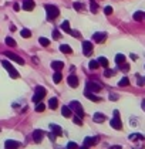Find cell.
I'll return each mask as SVG.
<instances>
[{"instance_id":"1","label":"cell","mask_w":145,"mask_h":149,"mask_svg":"<svg viewBox=\"0 0 145 149\" xmlns=\"http://www.w3.org/2000/svg\"><path fill=\"white\" fill-rule=\"evenodd\" d=\"M46 13H47V19L48 20H54L56 17H58V14H60V10H58V7H56V6H53V4H46Z\"/></svg>"},{"instance_id":"2","label":"cell","mask_w":145,"mask_h":149,"mask_svg":"<svg viewBox=\"0 0 145 149\" xmlns=\"http://www.w3.org/2000/svg\"><path fill=\"white\" fill-rule=\"evenodd\" d=\"M1 64H3V67L7 70V73L10 74V77H11V78H14V80H16V78H19V77H20L19 71H17V70H16V68H14V67H13V65H11L9 61H6V60H4Z\"/></svg>"},{"instance_id":"3","label":"cell","mask_w":145,"mask_h":149,"mask_svg":"<svg viewBox=\"0 0 145 149\" xmlns=\"http://www.w3.org/2000/svg\"><path fill=\"white\" fill-rule=\"evenodd\" d=\"M46 88L44 87H37L36 91H34V95H33V102L37 104V102H40L43 98H44V95H46Z\"/></svg>"},{"instance_id":"4","label":"cell","mask_w":145,"mask_h":149,"mask_svg":"<svg viewBox=\"0 0 145 149\" xmlns=\"http://www.w3.org/2000/svg\"><path fill=\"white\" fill-rule=\"evenodd\" d=\"M109 124H111V126H112L114 129H118V131H119V129L122 128V122H121V119H119V112L117 111V110L114 111V118L111 119Z\"/></svg>"},{"instance_id":"5","label":"cell","mask_w":145,"mask_h":149,"mask_svg":"<svg viewBox=\"0 0 145 149\" xmlns=\"http://www.w3.org/2000/svg\"><path fill=\"white\" fill-rule=\"evenodd\" d=\"M70 108L75 111V114L80 116V118H83L84 116V110H83V107H81V104L78 102V101H71L70 102Z\"/></svg>"},{"instance_id":"6","label":"cell","mask_w":145,"mask_h":149,"mask_svg":"<svg viewBox=\"0 0 145 149\" xmlns=\"http://www.w3.org/2000/svg\"><path fill=\"white\" fill-rule=\"evenodd\" d=\"M83 53H84V55L90 57V55L93 54V43H90V41H83Z\"/></svg>"},{"instance_id":"7","label":"cell","mask_w":145,"mask_h":149,"mask_svg":"<svg viewBox=\"0 0 145 149\" xmlns=\"http://www.w3.org/2000/svg\"><path fill=\"white\" fill-rule=\"evenodd\" d=\"M4 55L7 57V58H10V60H13V61H16V63H19V64H24V60L21 58V57H19L17 54H14V53H10V51H6L4 53Z\"/></svg>"},{"instance_id":"8","label":"cell","mask_w":145,"mask_h":149,"mask_svg":"<svg viewBox=\"0 0 145 149\" xmlns=\"http://www.w3.org/2000/svg\"><path fill=\"white\" fill-rule=\"evenodd\" d=\"M85 90L87 91H91V92H98L101 90V85H98V84H95L93 81H88L87 85H85Z\"/></svg>"},{"instance_id":"9","label":"cell","mask_w":145,"mask_h":149,"mask_svg":"<svg viewBox=\"0 0 145 149\" xmlns=\"http://www.w3.org/2000/svg\"><path fill=\"white\" fill-rule=\"evenodd\" d=\"M4 146H6V149H19L20 148V142L13 141V139H7L4 142Z\"/></svg>"},{"instance_id":"10","label":"cell","mask_w":145,"mask_h":149,"mask_svg":"<svg viewBox=\"0 0 145 149\" xmlns=\"http://www.w3.org/2000/svg\"><path fill=\"white\" fill-rule=\"evenodd\" d=\"M33 138H34V141H36L37 144H40V142L43 141V138H44V132H43L41 129H36V131L33 132Z\"/></svg>"},{"instance_id":"11","label":"cell","mask_w":145,"mask_h":149,"mask_svg":"<svg viewBox=\"0 0 145 149\" xmlns=\"http://www.w3.org/2000/svg\"><path fill=\"white\" fill-rule=\"evenodd\" d=\"M84 97L88 98V100H91V101H94V102H100V101H101V97H97V95H94L91 91H87V90H85V92H84Z\"/></svg>"},{"instance_id":"12","label":"cell","mask_w":145,"mask_h":149,"mask_svg":"<svg viewBox=\"0 0 145 149\" xmlns=\"http://www.w3.org/2000/svg\"><path fill=\"white\" fill-rule=\"evenodd\" d=\"M34 0H24L23 1V9L26 10V11H32L33 9H34Z\"/></svg>"},{"instance_id":"13","label":"cell","mask_w":145,"mask_h":149,"mask_svg":"<svg viewBox=\"0 0 145 149\" xmlns=\"http://www.w3.org/2000/svg\"><path fill=\"white\" fill-rule=\"evenodd\" d=\"M105 38H107V34H105V33H95V34L93 36V40H94L95 43H104Z\"/></svg>"},{"instance_id":"14","label":"cell","mask_w":145,"mask_h":149,"mask_svg":"<svg viewBox=\"0 0 145 149\" xmlns=\"http://www.w3.org/2000/svg\"><path fill=\"white\" fill-rule=\"evenodd\" d=\"M67 82H68V85H70L71 88H77V87H78V78H77L75 75H70V77L67 78Z\"/></svg>"},{"instance_id":"15","label":"cell","mask_w":145,"mask_h":149,"mask_svg":"<svg viewBox=\"0 0 145 149\" xmlns=\"http://www.w3.org/2000/svg\"><path fill=\"white\" fill-rule=\"evenodd\" d=\"M97 142H98V138H97V136H91V138L88 136V138L84 139V145H85V146H93V145H95Z\"/></svg>"},{"instance_id":"16","label":"cell","mask_w":145,"mask_h":149,"mask_svg":"<svg viewBox=\"0 0 145 149\" xmlns=\"http://www.w3.org/2000/svg\"><path fill=\"white\" fill-rule=\"evenodd\" d=\"M50 129H51V132H53V135H54V136H60V135L63 134V131H61V128H60L58 125L51 124V125H50Z\"/></svg>"},{"instance_id":"17","label":"cell","mask_w":145,"mask_h":149,"mask_svg":"<svg viewBox=\"0 0 145 149\" xmlns=\"http://www.w3.org/2000/svg\"><path fill=\"white\" fill-rule=\"evenodd\" d=\"M63 67H64V63H63V61H53V63H51V68H53L54 71H61Z\"/></svg>"},{"instance_id":"18","label":"cell","mask_w":145,"mask_h":149,"mask_svg":"<svg viewBox=\"0 0 145 149\" xmlns=\"http://www.w3.org/2000/svg\"><path fill=\"white\" fill-rule=\"evenodd\" d=\"M93 119H94V122L101 124V122H104V121H105V115H104V114H101V112H97V114H94Z\"/></svg>"},{"instance_id":"19","label":"cell","mask_w":145,"mask_h":149,"mask_svg":"<svg viewBox=\"0 0 145 149\" xmlns=\"http://www.w3.org/2000/svg\"><path fill=\"white\" fill-rule=\"evenodd\" d=\"M60 51L64 53V54H71L72 53L71 47H70L68 44H63V45H60Z\"/></svg>"},{"instance_id":"20","label":"cell","mask_w":145,"mask_h":149,"mask_svg":"<svg viewBox=\"0 0 145 149\" xmlns=\"http://www.w3.org/2000/svg\"><path fill=\"white\" fill-rule=\"evenodd\" d=\"M61 114H63L64 118H70L71 116V108L70 107H63L61 108Z\"/></svg>"},{"instance_id":"21","label":"cell","mask_w":145,"mask_h":149,"mask_svg":"<svg viewBox=\"0 0 145 149\" xmlns=\"http://www.w3.org/2000/svg\"><path fill=\"white\" fill-rule=\"evenodd\" d=\"M48 107H50L51 110H56V108L58 107V100H57V98H50V101H48Z\"/></svg>"},{"instance_id":"22","label":"cell","mask_w":145,"mask_h":149,"mask_svg":"<svg viewBox=\"0 0 145 149\" xmlns=\"http://www.w3.org/2000/svg\"><path fill=\"white\" fill-rule=\"evenodd\" d=\"M134 20H137V21L145 20V13L144 11H137V13H134Z\"/></svg>"},{"instance_id":"23","label":"cell","mask_w":145,"mask_h":149,"mask_svg":"<svg viewBox=\"0 0 145 149\" xmlns=\"http://www.w3.org/2000/svg\"><path fill=\"white\" fill-rule=\"evenodd\" d=\"M115 63H117V64L125 63V55H124V54H117V55H115Z\"/></svg>"},{"instance_id":"24","label":"cell","mask_w":145,"mask_h":149,"mask_svg":"<svg viewBox=\"0 0 145 149\" xmlns=\"http://www.w3.org/2000/svg\"><path fill=\"white\" fill-rule=\"evenodd\" d=\"M98 64L103 65L104 68H108V60H107L105 57H100V58H98Z\"/></svg>"},{"instance_id":"25","label":"cell","mask_w":145,"mask_h":149,"mask_svg":"<svg viewBox=\"0 0 145 149\" xmlns=\"http://www.w3.org/2000/svg\"><path fill=\"white\" fill-rule=\"evenodd\" d=\"M61 80H63V75L60 74V71H56V73H54V75H53V81H54L56 84H58Z\"/></svg>"},{"instance_id":"26","label":"cell","mask_w":145,"mask_h":149,"mask_svg":"<svg viewBox=\"0 0 145 149\" xmlns=\"http://www.w3.org/2000/svg\"><path fill=\"white\" fill-rule=\"evenodd\" d=\"M61 29H63L64 31L70 33V30H71V29H70V23H68L67 20H66V21H63V23H61Z\"/></svg>"},{"instance_id":"27","label":"cell","mask_w":145,"mask_h":149,"mask_svg":"<svg viewBox=\"0 0 145 149\" xmlns=\"http://www.w3.org/2000/svg\"><path fill=\"white\" fill-rule=\"evenodd\" d=\"M4 41H6V44H7L9 47H16V41H14L11 37H6Z\"/></svg>"},{"instance_id":"28","label":"cell","mask_w":145,"mask_h":149,"mask_svg":"<svg viewBox=\"0 0 145 149\" xmlns=\"http://www.w3.org/2000/svg\"><path fill=\"white\" fill-rule=\"evenodd\" d=\"M88 67H90L91 70H95V68H98V67H100V64H98V61L91 60V61H90V64H88Z\"/></svg>"},{"instance_id":"29","label":"cell","mask_w":145,"mask_h":149,"mask_svg":"<svg viewBox=\"0 0 145 149\" xmlns=\"http://www.w3.org/2000/svg\"><path fill=\"white\" fill-rule=\"evenodd\" d=\"M128 84H130V80H128L127 77H124V78H121V81L118 82V85H119V87H127Z\"/></svg>"},{"instance_id":"30","label":"cell","mask_w":145,"mask_h":149,"mask_svg":"<svg viewBox=\"0 0 145 149\" xmlns=\"http://www.w3.org/2000/svg\"><path fill=\"white\" fill-rule=\"evenodd\" d=\"M20 34H21V37H24V38H29L30 36H32L30 30H27V29H23V30L20 31Z\"/></svg>"},{"instance_id":"31","label":"cell","mask_w":145,"mask_h":149,"mask_svg":"<svg viewBox=\"0 0 145 149\" xmlns=\"http://www.w3.org/2000/svg\"><path fill=\"white\" fill-rule=\"evenodd\" d=\"M44 110H46V105H44V104H43L41 101H40V102H37V105H36V111H37V112H43Z\"/></svg>"},{"instance_id":"32","label":"cell","mask_w":145,"mask_h":149,"mask_svg":"<svg viewBox=\"0 0 145 149\" xmlns=\"http://www.w3.org/2000/svg\"><path fill=\"white\" fill-rule=\"evenodd\" d=\"M130 139L131 141H137V139H144V136L141 134H132V135H130Z\"/></svg>"},{"instance_id":"33","label":"cell","mask_w":145,"mask_h":149,"mask_svg":"<svg viewBox=\"0 0 145 149\" xmlns=\"http://www.w3.org/2000/svg\"><path fill=\"white\" fill-rule=\"evenodd\" d=\"M38 43H40L43 47H47V45L50 44V41H48L47 38H44V37H40V38H38Z\"/></svg>"},{"instance_id":"34","label":"cell","mask_w":145,"mask_h":149,"mask_svg":"<svg viewBox=\"0 0 145 149\" xmlns=\"http://www.w3.org/2000/svg\"><path fill=\"white\" fill-rule=\"evenodd\" d=\"M104 75H105V77H114V75H115V71H114V70H108V68H107V70L104 71Z\"/></svg>"},{"instance_id":"35","label":"cell","mask_w":145,"mask_h":149,"mask_svg":"<svg viewBox=\"0 0 145 149\" xmlns=\"http://www.w3.org/2000/svg\"><path fill=\"white\" fill-rule=\"evenodd\" d=\"M97 10H98V6L95 4L94 0H91V11H93V13H97Z\"/></svg>"},{"instance_id":"36","label":"cell","mask_w":145,"mask_h":149,"mask_svg":"<svg viewBox=\"0 0 145 149\" xmlns=\"http://www.w3.org/2000/svg\"><path fill=\"white\" fill-rule=\"evenodd\" d=\"M70 34H71L72 37H81L80 31H77V30H70Z\"/></svg>"},{"instance_id":"37","label":"cell","mask_w":145,"mask_h":149,"mask_svg":"<svg viewBox=\"0 0 145 149\" xmlns=\"http://www.w3.org/2000/svg\"><path fill=\"white\" fill-rule=\"evenodd\" d=\"M104 13H105L107 16H109V14L112 13V7H111V6H107V7L104 9Z\"/></svg>"},{"instance_id":"38","label":"cell","mask_w":145,"mask_h":149,"mask_svg":"<svg viewBox=\"0 0 145 149\" xmlns=\"http://www.w3.org/2000/svg\"><path fill=\"white\" fill-rule=\"evenodd\" d=\"M83 7H84V6H83L81 3H77V1L74 3V9H75V10H83Z\"/></svg>"},{"instance_id":"39","label":"cell","mask_w":145,"mask_h":149,"mask_svg":"<svg viewBox=\"0 0 145 149\" xmlns=\"http://www.w3.org/2000/svg\"><path fill=\"white\" fill-rule=\"evenodd\" d=\"M72 121H74V124H77V125H83V121H81V118H80V116H75Z\"/></svg>"},{"instance_id":"40","label":"cell","mask_w":145,"mask_h":149,"mask_svg":"<svg viewBox=\"0 0 145 149\" xmlns=\"http://www.w3.org/2000/svg\"><path fill=\"white\" fill-rule=\"evenodd\" d=\"M60 37H61V36H60V33H58L57 30H53V38H54V40H58Z\"/></svg>"},{"instance_id":"41","label":"cell","mask_w":145,"mask_h":149,"mask_svg":"<svg viewBox=\"0 0 145 149\" xmlns=\"http://www.w3.org/2000/svg\"><path fill=\"white\" fill-rule=\"evenodd\" d=\"M119 65H121V67H119V68H121V70H122V71H128V70H130V67H128V65H127V64H124V63H122V64H119Z\"/></svg>"},{"instance_id":"42","label":"cell","mask_w":145,"mask_h":149,"mask_svg":"<svg viewBox=\"0 0 145 149\" xmlns=\"http://www.w3.org/2000/svg\"><path fill=\"white\" fill-rule=\"evenodd\" d=\"M67 148H68V149H77L78 146H77V144H74V142H70V144L67 145Z\"/></svg>"},{"instance_id":"43","label":"cell","mask_w":145,"mask_h":149,"mask_svg":"<svg viewBox=\"0 0 145 149\" xmlns=\"http://www.w3.org/2000/svg\"><path fill=\"white\" fill-rule=\"evenodd\" d=\"M144 84H145V80L142 78V77H138V85H140V87H142Z\"/></svg>"},{"instance_id":"44","label":"cell","mask_w":145,"mask_h":149,"mask_svg":"<svg viewBox=\"0 0 145 149\" xmlns=\"http://www.w3.org/2000/svg\"><path fill=\"white\" fill-rule=\"evenodd\" d=\"M13 7H14V10H16V11H19V10H20V6H19L17 3H16V4L13 6Z\"/></svg>"},{"instance_id":"45","label":"cell","mask_w":145,"mask_h":149,"mask_svg":"<svg viewBox=\"0 0 145 149\" xmlns=\"http://www.w3.org/2000/svg\"><path fill=\"white\" fill-rule=\"evenodd\" d=\"M77 149H88V146H85V145H83V146H80V148H77Z\"/></svg>"},{"instance_id":"46","label":"cell","mask_w":145,"mask_h":149,"mask_svg":"<svg viewBox=\"0 0 145 149\" xmlns=\"http://www.w3.org/2000/svg\"><path fill=\"white\" fill-rule=\"evenodd\" d=\"M141 105H142V110L145 111V100H142V104H141Z\"/></svg>"},{"instance_id":"47","label":"cell","mask_w":145,"mask_h":149,"mask_svg":"<svg viewBox=\"0 0 145 149\" xmlns=\"http://www.w3.org/2000/svg\"><path fill=\"white\" fill-rule=\"evenodd\" d=\"M109 149H122V148H121V146H111Z\"/></svg>"}]
</instances>
